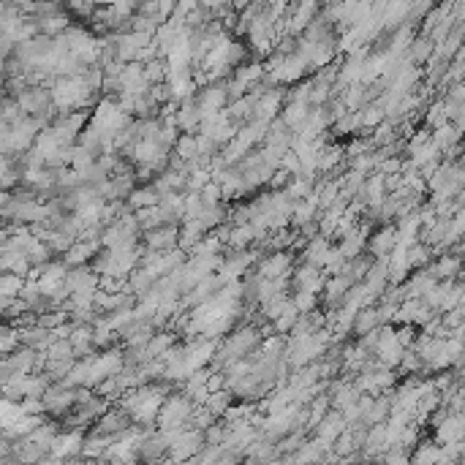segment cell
<instances>
[{
  "mask_svg": "<svg viewBox=\"0 0 465 465\" xmlns=\"http://www.w3.org/2000/svg\"><path fill=\"white\" fill-rule=\"evenodd\" d=\"M395 245H398V229L395 226H384L381 231H375L370 237L368 250H370V256H375V259H386L395 250Z\"/></svg>",
  "mask_w": 465,
  "mask_h": 465,
  "instance_id": "obj_1",
  "label": "cell"
},
{
  "mask_svg": "<svg viewBox=\"0 0 465 465\" xmlns=\"http://www.w3.org/2000/svg\"><path fill=\"white\" fill-rule=\"evenodd\" d=\"M378 327H384L381 324V318H378V310L375 308H362L357 316H354V321H351V329H354V335L357 338H365V335H370L373 329H378Z\"/></svg>",
  "mask_w": 465,
  "mask_h": 465,
  "instance_id": "obj_2",
  "label": "cell"
},
{
  "mask_svg": "<svg viewBox=\"0 0 465 465\" xmlns=\"http://www.w3.org/2000/svg\"><path fill=\"white\" fill-rule=\"evenodd\" d=\"M327 253H329V243H327V237H316V240H310L308 245H305L302 261H305L308 267H318V270H321V264H324Z\"/></svg>",
  "mask_w": 465,
  "mask_h": 465,
  "instance_id": "obj_3",
  "label": "cell"
},
{
  "mask_svg": "<svg viewBox=\"0 0 465 465\" xmlns=\"http://www.w3.org/2000/svg\"><path fill=\"white\" fill-rule=\"evenodd\" d=\"M177 125L183 128V131H188V136H193V131L202 125V117H199V109H196V104H190V101H186V106L177 112Z\"/></svg>",
  "mask_w": 465,
  "mask_h": 465,
  "instance_id": "obj_4",
  "label": "cell"
},
{
  "mask_svg": "<svg viewBox=\"0 0 465 465\" xmlns=\"http://www.w3.org/2000/svg\"><path fill=\"white\" fill-rule=\"evenodd\" d=\"M256 237H259V234H256V229H253L250 223H240V226H234V229L229 231V240H226V243H231L234 248L245 250Z\"/></svg>",
  "mask_w": 465,
  "mask_h": 465,
  "instance_id": "obj_5",
  "label": "cell"
},
{
  "mask_svg": "<svg viewBox=\"0 0 465 465\" xmlns=\"http://www.w3.org/2000/svg\"><path fill=\"white\" fill-rule=\"evenodd\" d=\"M457 270H460V259L457 256H443L438 264H433L430 267V275H433L435 280L438 278H452V275H457Z\"/></svg>",
  "mask_w": 465,
  "mask_h": 465,
  "instance_id": "obj_6",
  "label": "cell"
},
{
  "mask_svg": "<svg viewBox=\"0 0 465 465\" xmlns=\"http://www.w3.org/2000/svg\"><path fill=\"white\" fill-rule=\"evenodd\" d=\"M22 286H25L22 278H17V275H11V272H3V275H0V297L17 300L19 291H22Z\"/></svg>",
  "mask_w": 465,
  "mask_h": 465,
  "instance_id": "obj_7",
  "label": "cell"
}]
</instances>
